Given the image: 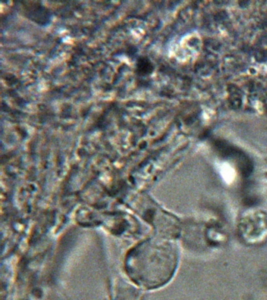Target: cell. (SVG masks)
Listing matches in <instances>:
<instances>
[{
  "label": "cell",
  "mask_w": 267,
  "mask_h": 300,
  "mask_svg": "<svg viewBox=\"0 0 267 300\" xmlns=\"http://www.w3.org/2000/svg\"><path fill=\"white\" fill-rule=\"evenodd\" d=\"M176 260V250L172 243L165 238H152L129 252L126 270L136 284L148 289H157L171 279Z\"/></svg>",
  "instance_id": "1"
}]
</instances>
